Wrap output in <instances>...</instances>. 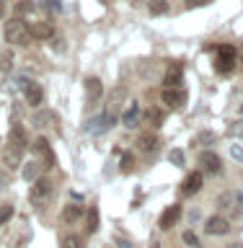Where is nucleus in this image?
I'll return each instance as SVG.
<instances>
[{
    "instance_id": "1",
    "label": "nucleus",
    "mask_w": 243,
    "mask_h": 248,
    "mask_svg": "<svg viewBox=\"0 0 243 248\" xmlns=\"http://www.w3.org/2000/svg\"><path fill=\"white\" fill-rule=\"evenodd\" d=\"M5 42L13 44V46H29L31 44V31L26 26V21L21 16L5 21Z\"/></svg>"
},
{
    "instance_id": "2",
    "label": "nucleus",
    "mask_w": 243,
    "mask_h": 248,
    "mask_svg": "<svg viewBox=\"0 0 243 248\" xmlns=\"http://www.w3.org/2000/svg\"><path fill=\"white\" fill-rule=\"evenodd\" d=\"M238 62V49L233 44H223L217 46V57H215V70L220 75H230L233 67H236Z\"/></svg>"
},
{
    "instance_id": "3",
    "label": "nucleus",
    "mask_w": 243,
    "mask_h": 248,
    "mask_svg": "<svg viewBox=\"0 0 243 248\" xmlns=\"http://www.w3.org/2000/svg\"><path fill=\"white\" fill-rule=\"evenodd\" d=\"M34 153H36V160L42 163V168H54V153L47 137H36L34 140Z\"/></svg>"
},
{
    "instance_id": "4",
    "label": "nucleus",
    "mask_w": 243,
    "mask_h": 248,
    "mask_svg": "<svg viewBox=\"0 0 243 248\" xmlns=\"http://www.w3.org/2000/svg\"><path fill=\"white\" fill-rule=\"evenodd\" d=\"M122 124L127 129H135L137 124H143V106H140L137 101H130L127 108L122 111Z\"/></svg>"
},
{
    "instance_id": "5",
    "label": "nucleus",
    "mask_w": 243,
    "mask_h": 248,
    "mask_svg": "<svg viewBox=\"0 0 243 248\" xmlns=\"http://www.w3.org/2000/svg\"><path fill=\"white\" fill-rule=\"evenodd\" d=\"M205 232H207V235H225V232H230L228 217H223V215L207 217V220H205Z\"/></svg>"
},
{
    "instance_id": "6",
    "label": "nucleus",
    "mask_w": 243,
    "mask_h": 248,
    "mask_svg": "<svg viewBox=\"0 0 243 248\" xmlns=\"http://www.w3.org/2000/svg\"><path fill=\"white\" fill-rule=\"evenodd\" d=\"M101 96H104V83H101V78H96V75L85 78V101H88V106L101 101Z\"/></svg>"
},
{
    "instance_id": "7",
    "label": "nucleus",
    "mask_w": 243,
    "mask_h": 248,
    "mask_svg": "<svg viewBox=\"0 0 243 248\" xmlns=\"http://www.w3.org/2000/svg\"><path fill=\"white\" fill-rule=\"evenodd\" d=\"M49 191H52V181H49V178H36L34 186H31V191H29L31 204H39V202H44L47 197H49Z\"/></svg>"
},
{
    "instance_id": "8",
    "label": "nucleus",
    "mask_w": 243,
    "mask_h": 248,
    "mask_svg": "<svg viewBox=\"0 0 243 248\" xmlns=\"http://www.w3.org/2000/svg\"><path fill=\"white\" fill-rule=\"evenodd\" d=\"M23 98H26V104H29V106L39 108V106L44 104V88H42L39 83L31 80V83L26 85V88H23Z\"/></svg>"
},
{
    "instance_id": "9",
    "label": "nucleus",
    "mask_w": 243,
    "mask_h": 248,
    "mask_svg": "<svg viewBox=\"0 0 243 248\" xmlns=\"http://www.w3.org/2000/svg\"><path fill=\"white\" fill-rule=\"evenodd\" d=\"M161 101L166 106H171V108H178L186 101V93L181 88H163L161 91Z\"/></svg>"
},
{
    "instance_id": "10",
    "label": "nucleus",
    "mask_w": 243,
    "mask_h": 248,
    "mask_svg": "<svg viewBox=\"0 0 243 248\" xmlns=\"http://www.w3.org/2000/svg\"><path fill=\"white\" fill-rule=\"evenodd\" d=\"M181 78H184V67H181V62H174V65H171V67L166 70V75H163V88H178Z\"/></svg>"
},
{
    "instance_id": "11",
    "label": "nucleus",
    "mask_w": 243,
    "mask_h": 248,
    "mask_svg": "<svg viewBox=\"0 0 243 248\" xmlns=\"http://www.w3.org/2000/svg\"><path fill=\"white\" fill-rule=\"evenodd\" d=\"M178 220H181V207H178V204H171V207H166V212L161 215L158 225H161V230H171Z\"/></svg>"
},
{
    "instance_id": "12",
    "label": "nucleus",
    "mask_w": 243,
    "mask_h": 248,
    "mask_svg": "<svg viewBox=\"0 0 243 248\" xmlns=\"http://www.w3.org/2000/svg\"><path fill=\"white\" fill-rule=\"evenodd\" d=\"M31 124H34L39 132H47V129H52L54 124H57V114L54 111H39V114H34Z\"/></svg>"
},
{
    "instance_id": "13",
    "label": "nucleus",
    "mask_w": 243,
    "mask_h": 248,
    "mask_svg": "<svg viewBox=\"0 0 243 248\" xmlns=\"http://www.w3.org/2000/svg\"><path fill=\"white\" fill-rule=\"evenodd\" d=\"M21 158H23V150H21V147L5 142V147H3V160H5V166H8V168H18V166H21Z\"/></svg>"
},
{
    "instance_id": "14",
    "label": "nucleus",
    "mask_w": 243,
    "mask_h": 248,
    "mask_svg": "<svg viewBox=\"0 0 243 248\" xmlns=\"http://www.w3.org/2000/svg\"><path fill=\"white\" fill-rule=\"evenodd\" d=\"M199 189H202V173L199 170H192V173L186 176V181L181 184V194L184 197H194Z\"/></svg>"
},
{
    "instance_id": "15",
    "label": "nucleus",
    "mask_w": 243,
    "mask_h": 248,
    "mask_svg": "<svg viewBox=\"0 0 243 248\" xmlns=\"http://www.w3.org/2000/svg\"><path fill=\"white\" fill-rule=\"evenodd\" d=\"M199 163H202V168H205V173H220V168H223L220 155H217V153H210V150L202 153Z\"/></svg>"
},
{
    "instance_id": "16",
    "label": "nucleus",
    "mask_w": 243,
    "mask_h": 248,
    "mask_svg": "<svg viewBox=\"0 0 243 248\" xmlns=\"http://www.w3.org/2000/svg\"><path fill=\"white\" fill-rule=\"evenodd\" d=\"M158 145H161V140H158V135H153V132H143V135L137 137L140 153H155V150H158Z\"/></svg>"
},
{
    "instance_id": "17",
    "label": "nucleus",
    "mask_w": 243,
    "mask_h": 248,
    "mask_svg": "<svg viewBox=\"0 0 243 248\" xmlns=\"http://www.w3.org/2000/svg\"><path fill=\"white\" fill-rule=\"evenodd\" d=\"M29 31H31V39H39V42L52 39V34H54L52 23H47V21H36L34 26H29Z\"/></svg>"
},
{
    "instance_id": "18",
    "label": "nucleus",
    "mask_w": 243,
    "mask_h": 248,
    "mask_svg": "<svg viewBox=\"0 0 243 248\" xmlns=\"http://www.w3.org/2000/svg\"><path fill=\"white\" fill-rule=\"evenodd\" d=\"M8 142L21 147V150H26V132H23V124H18V122L13 124L11 132H8Z\"/></svg>"
},
{
    "instance_id": "19",
    "label": "nucleus",
    "mask_w": 243,
    "mask_h": 248,
    "mask_svg": "<svg viewBox=\"0 0 243 248\" xmlns=\"http://www.w3.org/2000/svg\"><path fill=\"white\" fill-rule=\"evenodd\" d=\"M83 215H85V207H81V204H67L65 209H62V222L75 225V222H81Z\"/></svg>"
},
{
    "instance_id": "20",
    "label": "nucleus",
    "mask_w": 243,
    "mask_h": 248,
    "mask_svg": "<svg viewBox=\"0 0 243 248\" xmlns=\"http://www.w3.org/2000/svg\"><path fill=\"white\" fill-rule=\"evenodd\" d=\"M39 168H42V163L39 160H29V163H23V170H21V176L26 178V181L34 184L36 178H39Z\"/></svg>"
},
{
    "instance_id": "21",
    "label": "nucleus",
    "mask_w": 243,
    "mask_h": 248,
    "mask_svg": "<svg viewBox=\"0 0 243 248\" xmlns=\"http://www.w3.org/2000/svg\"><path fill=\"white\" fill-rule=\"evenodd\" d=\"M98 230V209L88 207L85 209V232H96Z\"/></svg>"
},
{
    "instance_id": "22",
    "label": "nucleus",
    "mask_w": 243,
    "mask_h": 248,
    "mask_svg": "<svg viewBox=\"0 0 243 248\" xmlns=\"http://www.w3.org/2000/svg\"><path fill=\"white\" fill-rule=\"evenodd\" d=\"M119 168H122V173H132V170H135V155H132V153H122Z\"/></svg>"
},
{
    "instance_id": "23",
    "label": "nucleus",
    "mask_w": 243,
    "mask_h": 248,
    "mask_svg": "<svg viewBox=\"0 0 243 248\" xmlns=\"http://www.w3.org/2000/svg\"><path fill=\"white\" fill-rule=\"evenodd\" d=\"M168 160H171V166L184 168V163H186V158H184V150H171V153H168Z\"/></svg>"
},
{
    "instance_id": "24",
    "label": "nucleus",
    "mask_w": 243,
    "mask_h": 248,
    "mask_svg": "<svg viewBox=\"0 0 243 248\" xmlns=\"http://www.w3.org/2000/svg\"><path fill=\"white\" fill-rule=\"evenodd\" d=\"M13 67V52H0V73H8Z\"/></svg>"
},
{
    "instance_id": "25",
    "label": "nucleus",
    "mask_w": 243,
    "mask_h": 248,
    "mask_svg": "<svg viewBox=\"0 0 243 248\" xmlns=\"http://www.w3.org/2000/svg\"><path fill=\"white\" fill-rule=\"evenodd\" d=\"M62 248H85V246L78 235H65L62 238Z\"/></svg>"
},
{
    "instance_id": "26",
    "label": "nucleus",
    "mask_w": 243,
    "mask_h": 248,
    "mask_svg": "<svg viewBox=\"0 0 243 248\" xmlns=\"http://www.w3.org/2000/svg\"><path fill=\"white\" fill-rule=\"evenodd\" d=\"M166 11H168L166 0H150V13L153 16H161V13H166Z\"/></svg>"
},
{
    "instance_id": "27",
    "label": "nucleus",
    "mask_w": 243,
    "mask_h": 248,
    "mask_svg": "<svg viewBox=\"0 0 243 248\" xmlns=\"http://www.w3.org/2000/svg\"><path fill=\"white\" fill-rule=\"evenodd\" d=\"M13 217V204H0V228Z\"/></svg>"
},
{
    "instance_id": "28",
    "label": "nucleus",
    "mask_w": 243,
    "mask_h": 248,
    "mask_svg": "<svg viewBox=\"0 0 243 248\" xmlns=\"http://www.w3.org/2000/svg\"><path fill=\"white\" fill-rule=\"evenodd\" d=\"M228 135H230V137H243V119L230 122V127H228Z\"/></svg>"
},
{
    "instance_id": "29",
    "label": "nucleus",
    "mask_w": 243,
    "mask_h": 248,
    "mask_svg": "<svg viewBox=\"0 0 243 248\" xmlns=\"http://www.w3.org/2000/svg\"><path fill=\"white\" fill-rule=\"evenodd\" d=\"M29 11H34V3H31V0H21V3H16V16H23Z\"/></svg>"
},
{
    "instance_id": "30",
    "label": "nucleus",
    "mask_w": 243,
    "mask_h": 248,
    "mask_svg": "<svg viewBox=\"0 0 243 248\" xmlns=\"http://www.w3.org/2000/svg\"><path fill=\"white\" fill-rule=\"evenodd\" d=\"M184 243H186V246H192V248H197V246H199V238L194 235L192 230H186V232H184Z\"/></svg>"
},
{
    "instance_id": "31",
    "label": "nucleus",
    "mask_w": 243,
    "mask_h": 248,
    "mask_svg": "<svg viewBox=\"0 0 243 248\" xmlns=\"http://www.w3.org/2000/svg\"><path fill=\"white\" fill-rule=\"evenodd\" d=\"M44 8H47L49 13H57V11H62V3H60V0H47Z\"/></svg>"
},
{
    "instance_id": "32",
    "label": "nucleus",
    "mask_w": 243,
    "mask_h": 248,
    "mask_svg": "<svg viewBox=\"0 0 243 248\" xmlns=\"http://www.w3.org/2000/svg\"><path fill=\"white\" fill-rule=\"evenodd\" d=\"M230 155H233L238 163H243V145H230Z\"/></svg>"
},
{
    "instance_id": "33",
    "label": "nucleus",
    "mask_w": 243,
    "mask_h": 248,
    "mask_svg": "<svg viewBox=\"0 0 243 248\" xmlns=\"http://www.w3.org/2000/svg\"><path fill=\"white\" fill-rule=\"evenodd\" d=\"M13 83H16V88H18V91L23 93V88H26V85H29L31 80H29V78H23V75H18V78H16V80H13Z\"/></svg>"
},
{
    "instance_id": "34",
    "label": "nucleus",
    "mask_w": 243,
    "mask_h": 248,
    "mask_svg": "<svg viewBox=\"0 0 243 248\" xmlns=\"http://www.w3.org/2000/svg\"><path fill=\"white\" fill-rule=\"evenodd\" d=\"M197 140H199V142H212L215 135H212V132H202V135H199Z\"/></svg>"
},
{
    "instance_id": "35",
    "label": "nucleus",
    "mask_w": 243,
    "mask_h": 248,
    "mask_svg": "<svg viewBox=\"0 0 243 248\" xmlns=\"http://www.w3.org/2000/svg\"><path fill=\"white\" fill-rule=\"evenodd\" d=\"M8 184H11V181H8V173H5V170H0V191L8 189Z\"/></svg>"
},
{
    "instance_id": "36",
    "label": "nucleus",
    "mask_w": 243,
    "mask_h": 248,
    "mask_svg": "<svg viewBox=\"0 0 243 248\" xmlns=\"http://www.w3.org/2000/svg\"><path fill=\"white\" fill-rule=\"evenodd\" d=\"M5 18V0H0V21Z\"/></svg>"
},
{
    "instance_id": "37",
    "label": "nucleus",
    "mask_w": 243,
    "mask_h": 248,
    "mask_svg": "<svg viewBox=\"0 0 243 248\" xmlns=\"http://www.w3.org/2000/svg\"><path fill=\"white\" fill-rule=\"evenodd\" d=\"M205 3H207V0H192L189 5H205Z\"/></svg>"
},
{
    "instance_id": "38",
    "label": "nucleus",
    "mask_w": 243,
    "mask_h": 248,
    "mask_svg": "<svg viewBox=\"0 0 243 248\" xmlns=\"http://www.w3.org/2000/svg\"><path fill=\"white\" fill-rule=\"evenodd\" d=\"M228 248H243V243H233V246H228Z\"/></svg>"
},
{
    "instance_id": "39",
    "label": "nucleus",
    "mask_w": 243,
    "mask_h": 248,
    "mask_svg": "<svg viewBox=\"0 0 243 248\" xmlns=\"http://www.w3.org/2000/svg\"><path fill=\"white\" fill-rule=\"evenodd\" d=\"M241 114H243V104H241Z\"/></svg>"
}]
</instances>
